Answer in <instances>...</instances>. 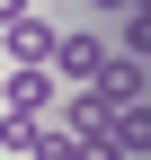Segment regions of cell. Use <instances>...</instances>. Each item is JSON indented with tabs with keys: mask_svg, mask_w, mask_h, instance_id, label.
Returning a JSON list of instances; mask_svg holds the SVG:
<instances>
[{
	"mask_svg": "<svg viewBox=\"0 0 151 160\" xmlns=\"http://www.w3.org/2000/svg\"><path fill=\"white\" fill-rule=\"evenodd\" d=\"M36 9H45V0H36Z\"/></svg>",
	"mask_w": 151,
	"mask_h": 160,
	"instance_id": "8",
	"label": "cell"
},
{
	"mask_svg": "<svg viewBox=\"0 0 151 160\" xmlns=\"http://www.w3.org/2000/svg\"><path fill=\"white\" fill-rule=\"evenodd\" d=\"M36 9V0H0V27H18V18H27Z\"/></svg>",
	"mask_w": 151,
	"mask_h": 160,
	"instance_id": "7",
	"label": "cell"
},
{
	"mask_svg": "<svg viewBox=\"0 0 151 160\" xmlns=\"http://www.w3.org/2000/svg\"><path fill=\"white\" fill-rule=\"evenodd\" d=\"M45 53H53V18L45 9H27V18H18V27H0V62H45Z\"/></svg>",
	"mask_w": 151,
	"mask_h": 160,
	"instance_id": "3",
	"label": "cell"
},
{
	"mask_svg": "<svg viewBox=\"0 0 151 160\" xmlns=\"http://www.w3.org/2000/svg\"><path fill=\"white\" fill-rule=\"evenodd\" d=\"M107 53H116V45H107L98 27H53V53H45V71H53V80H71V89H89Z\"/></svg>",
	"mask_w": 151,
	"mask_h": 160,
	"instance_id": "1",
	"label": "cell"
},
{
	"mask_svg": "<svg viewBox=\"0 0 151 160\" xmlns=\"http://www.w3.org/2000/svg\"><path fill=\"white\" fill-rule=\"evenodd\" d=\"M107 151H116V160H151V98L107 116Z\"/></svg>",
	"mask_w": 151,
	"mask_h": 160,
	"instance_id": "4",
	"label": "cell"
},
{
	"mask_svg": "<svg viewBox=\"0 0 151 160\" xmlns=\"http://www.w3.org/2000/svg\"><path fill=\"white\" fill-rule=\"evenodd\" d=\"M0 151H9V160L45 151V116H18V107H0Z\"/></svg>",
	"mask_w": 151,
	"mask_h": 160,
	"instance_id": "5",
	"label": "cell"
},
{
	"mask_svg": "<svg viewBox=\"0 0 151 160\" xmlns=\"http://www.w3.org/2000/svg\"><path fill=\"white\" fill-rule=\"evenodd\" d=\"M107 45H116V53H134V62H151V0L116 18V36H107Z\"/></svg>",
	"mask_w": 151,
	"mask_h": 160,
	"instance_id": "6",
	"label": "cell"
},
{
	"mask_svg": "<svg viewBox=\"0 0 151 160\" xmlns=\"http://www.w3.org/2000/svg\"><path fill=\"white\" fill-rule=\"evenodd\" d=\"M53 98H62V80H53L45 62H18V71H0V107H18V116H53Z\"/></svg>",
	"mask_w": 151,
	"mask_h": 160,
	"instance_id": "2",
	"label": "cell"
}]
</instances>
